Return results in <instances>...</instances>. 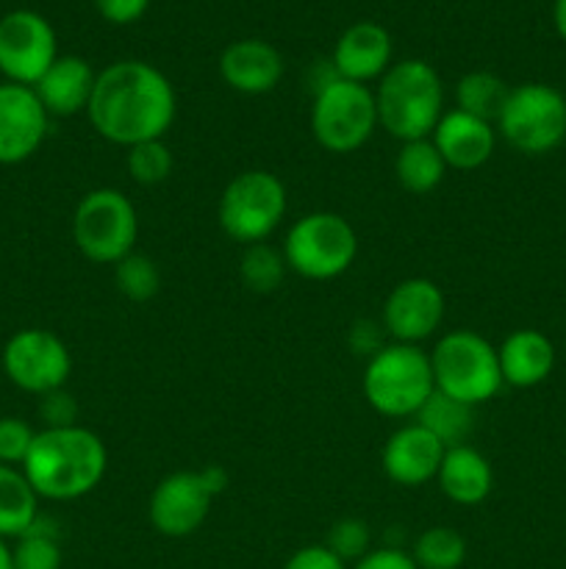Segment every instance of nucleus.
<instances>
[{"label":"nucleus","instance_id":"obj_36","mask_svg":"<svg viewBox=\"0 0 566 569\" xmlns=\"http://www.w3.org/2000/svg\"><path fill=\"white\" fill-rule=\"evenodd\" d=\"M283 569H350L338 559L336 553L325 548V545H309V548H300L297 553L289 556V561Z\"/></svg>","mask_w":566,"mask_h":569},{"label":"nucleus","instance_id":"obj_30","mask_svg":"<svg viewBox=\"0 0 566 569\" xmlns=\"http://www.w3.org/2000/svg\"><path fill=\"white\" fill-rule=\"evenodd\" d=\"M114 283L122 298L133 303H148L161 292V270L150 256L133 250L131 256L114 264Z\"/></svg>","mask_w":566,"mask_h":569},{"label":"nucleus","instance_id":"obj_31","mask_svg":"<svg viewBox=\"0 0 566 569\" xmlns=\"http://www.w3.org/2000/svg\"><path fill=\"white\" fill-rule=\"evenodd\" d=\"M125 167L128 176L139 183V187H159L172 176L175 167V156L166 139H150V142H139L125 148Z\"/></svg>","mask_w":566,"mask_h":569},{"label":"nucleus","instance_id":"obj_20","mask_svg":"<svg viewBox=\"0 0 566 569\" xmlns=\"http://www.w3.org/2000/svg\"><path fill=\"white\" fill-rule=\"evenodd\" d=\"M98 72L81 56H59L37 81L33 92L50 117H75L89 109Z\"/></svg>","mask_w":566,"mask_h":569},{"label":"nucleus","instance_id":"obj_9","mask_svg":"<svg viewBox=\"0 0 566 569\" xmlns=\"http://www.w3.org/2000/svg\"><path fill=\"white\" fill-rule=\"evenodd\" d=\"M377 128L375 92L366 83L333 76L316 87L311 106V131L327 153H355L372 139Z\"/></svg>","mask_w":566,"mask_h":569},{"label":"nucleus","instance_id":"obj_35","mask_svg":"<svg viewBox=\"0 0 566 569\" xmlns=\"http://www.w3.org/2000/svg\"><path fill=\"white\" fill-rule=\"evenodd\" d=\"M94 9L111 26H131L139 17H144L150 0H94Z\"/></svg>","mask_w":566,"mask_h":569},{"label":"nucleus","instance_id":"obj_32","mask_svg":"<svg viewBox=\"0 0 566 569\" xmlns=\"http://www.w3.org/2000/svg\"><path fill=\"white\" fill-rule=\"evenodd\" d=\"M325 548L331 553H336L344 565H355V561H361L372 550L370 526L364 520H358V517H344V520L331 526Z\"/></svg>","mask_w":566,"mask_h":569},{"label":"nucleus","instance_id":"obj_13","mask_svg":"<svg viewBox=\"0 0 566 569\" xmlns=\"http://www.w3.org/2000/svg\"><path fill=\"white\" fill-rule=\"evenodd\" d=\"M55 59L59 42L53 26L42 14L17 9L0 17V72L6 81L37 87Z\"/></svg>","mask_w":566,"mask_h":569},{"label":"nucleus","instance_id":"obj_15","mask_svg":"<svg viewBox=\"0 0 566 569\" xmlns=\"http://www.w3.org/2000/svg\"><path fill=\"white\" fill-rule=\"evenodd\" d=\"M50 114L33 87L0 83V164H22L42 148Z\"/></svg>","mask_w":566,"mask_h":569},{"label":"nucleus","instance_id":"obj_34","mask_svg":"<svg viewBox=\"0 0 566 569\" xmlns=\"http://www.w3.org/2000/svg\"><path fill=\"white\" fill-rule=\"evenodd\" d=\"M39 417L44 428H70L78 426V403L67 389H55L39 398Z\"/></svg>","mask_w":566,"mask_h":569},{"label":"nucleus","instance_id":"obj_24","mask_svg":"<svg viewBox=\"0 0 566 569\" xmlns=\"http://www.w3.org/2000/svg\"><path fill=\"white\" fill-rule=\"evenodd\" d=\"M447 164L438 156L436 144L431 139H414V142H400L394 156V176L400 187L411 194H427L444 181Z\"/></svg>","mask_w":566,"mask_h":569},{"label":"nucleus","instance_id":"obj_23","mask_svg":"<svg viewBox=\"0 0 566 569\" xmlns=\"http://www.w3.org/2000/svg\"><path fill=\"white\" fill-rule=\"evenodd\" d=\"M39 495L20 467L0 465V539H17L37 522Z\"/></svg>","mask_w":566,"mask_h":569},{"label":"nucleus","instance_id":"obj_2","mask_svg":"<svg viewBox=\"0 0 566 569\" xmlns=\"http://www.w3.org/2000/svg\"><path fill=\"white\" fill-rule=\"evenodd\" d=\"M20 470L39 498L64 503L87 498L103 483L109 450L98 433L83 426L42 428Z\"/></svg>","mask_w":566,"mask_h":569},{"label":"nucleus","instance_id":"obj_4","mask_svg":"<svg viewBox=\"0 0 566 569\" xmlns=\"http://www.w3.org/2000/svg\"><path fill=\"white\" fill-rule=\"evenodd\" d=\"M364 398L377 415L392 420H408L436 392L431 356L420 345L386 342L370 356L361 378Z\"/></svg>","mask_w":566,"mask_h":569},{"label":"nucleus","instance_id":"obj_21","mask_svg":"<svg viewBox=\"0 0 566 569\" xmlns=\"http://www.w3.org/2000/svg\"><path fill=\"white\" fill-rule=\"evenodd\" d=\"M503 383L516 389H533L549 378L555 367V345L536 328H519L508 333L497 348Z\"/></svg>","mask_w":566,"mask_h":569},{"label":"nucleus","instance_id":"obj_16","mask_svg":"<svg viewBox=\"0 0 566 569\" xmlns=\"http://www.w3.org/2000/svg\"><path fill=\"white\" fill-rule=\"evenodd\" d=\"M444 450L447 448L431 431H425L420 422H411V426L397 428L386 439L381 467L388 481L397 483V487L414 489L438 476Z\"/></svg>","mask_w":566,"mask_h":569},{"label":"nucleus","instance_id":"obj_5","mask_svg":"<svg viewBox=\"0 0 566 569\" xmlns=\"http://www.w3.org/2000/svg\"><path fill=\"white\" fill-rule=\"evenodd\" d=\"M431 370L436 392L466 406L488 403L503 389L497 348L472 328L449 331L433 345Z\"/></svg>","mask_w":566,"mask_h":569},{"label":"nucleus","instance_id":"obj_25","mask_svg":"<svg viewBox=\"0 0 566 569\" xmlns=\"http://www.w3.org/2000/svg\"><path fill=\"white\" fill-rule=\"evenodd\" d=\"M414 422H420L425 431H431L444 448H458L469 439L472 426H475V409L458 400L447 398L442 392H433L416 411Z\"/></svg>","mask_w":566,"mask_h":569},{"label":"nucleus","instance_id":"obj_10","mask_svg":"<svg viewBox=\"0 0 566 569\" xmlns=\"http://www.w3.org/2000/svg\"><path fill=\"white\" fill-rule=\"evenodd\" d=\"M494 128L519 153H553L566 139V98L549 83L511 87Z\"/></svg>","mask_w":566,"mask_h":569},{"label":"nucleus","instance_id":"obj_11","mask_svg":"<svg viewBox=\"0 0 566 569\" xmlns=\"http://www.w3.org/2000/svg\"><path fill=\"white\" fill-rule=\"evenodd\" d=\"M228 472L225 467L211 465L203 470L170 472L155 483L148 503L150 526L170 539L192 537L209 517L211 503L216 495L225 492Z\"/></svg>","mask_w":566,"mask_h":569},{"label":"nucleus","instance_id":"obj_22","mask_svg":"<svg viewBox=\"0 0 566 569\" xmlns=\"http://www.w3.org/2000/svg\"><path fill=\"white\" fill-rule=\"evenodd\" d=\"M436 481L444 498L453 503L481 506L494 489V470L481 450L472 445H458V448L444 450Z\"/></svg>","mask_w":566,"mask_h":569},{"label":"nucleus","instance_id":"obj_6","mask_svg":"<svg viewBox=\"0 0 566 569\" xmlns=\"http://www.w3.org/2000/svg\"><path fill=\"white\" fill-rule=\"evenodd\" d=\"M139 214L125 192L100 187L83 194L72 211V242L92 264H117L133 253Z\"/></svg>","mask_w":566,"mask_h":569},{"label":"nucleus","instance_id":"obj_26","mask_svg":"<svg viewBox=\"0 0 566 569\" xmlns=\"http://www.w3.org/2000/svg\"><path fill=\"white\" fill-rule=\"evenodd\" d=\"M455 109L464 114L477 117V120L497 122L499 111H503L505 100H508L511 87L499 76L488 70H472L458 78L455 83Z\"/></svg>","mask_w":566,"mask_h":569},{"label":"nucleus","instance_id":"obj_33","mask_svg":"<svg viewBox=\"0 0 566 569\" xmlns=\"http://www.w3.org/2000/svg\"><path fill=\"white\" fill-rule=\"evenodd\" d=\"M37 431L20 417H0V465L22 467L26 465Z\"/></svg>","mask_w":566,"mask_h":569},{"label":"nucleus","instance_id":"obj_17","mask_svg":"<svg viewBox=\"0 0 566 569\" xmlns=\"http://www.w3.org/2000/svg\"><path fill=\"white\" fill-rule=\"evenodd\" d=\"M394 42L392 33L377 22H355L347 31L338 37L336 48H333V72L344 81L366 83L381 81L386 70L392 67Z\"/></svg>","mask_w":566,"mask_h":569},{"label":"nucleus","instance_id":"obj_38","mask_svg":"<svg viewBox=\"0 0 566 569\" xmlns=\"http://www.w3.org/2000/svg\"><path fill=\"white\" fill-rule=\"evenodd\" d=\"M553 22H555V31H558V37L566 42V0H555Z\"/></svg>","mask_w":566,"mask_h":569},{"label":"nucleus","instance_id":"obj_19","mask_svg":"<svg viewBox=\"0 0 566 569\" xmlns=\"http://www.w3.org/2000/svg\"><path fill=\"white\" fill-rule=\"evenodd\" d=\"M286 64L275 44L264 39H239L220 56V76L233 92L266 94L281 83Z\"/></svg>","mask_w":566,"mask_h":569},{"label":"nucleus","instance_id":"obj_27","mask_svg":"<svg viewBox=\"0 0 566 569\" xmlns=\"http://www.w3.org/2000/svg\"><path fill=\"white\" fill-rule=\"evenodd\" d=\"M11 559H14V569H61L64 553H61L55 522L39 515L37 522L22 537H17Z\"/></svg>","mask_w":566,"mask_h":569},{"label":"nucleus","instance_id":"obj_1","mask_svg":"<svg viewBox=\"0 0 566 569\" xmlns=\"http://www.w3.org/2000/svg\"><path fill=\"white\" fill-rule=\"evenodd\" d=\"M87 114L94 131L111 144L131 148L164 139L178 114L175 87L148 61H114L98 72Z\"/></svg>","mask_w":566,"mask_h":569},{"label":"nucleus","instance_id":"obj_29","mask_svg":"<svg viewBox=\"0 0 566 569\" xmlns=\"http://www.w3.org/2000/svg\"><path fill=\"white\" fill-rule=\"evenodd\" d=\"M286 259L283 250L272 248L270 242L247 244L239 259V278L244 287L255 295H272L286 278Z\"/></svg>","mask_w":566,"mask_h":569},{"label":"nucleus","instance_id":"obj_12","mask_svg":"<svg viewBox=\"0 0 566 569\" xmlns=\"http://www.w3.org/2000/svg\"><path fill=\"white\" fill-rule=\"evenodd\" d=\"M3 372L17 389L42 398L64 389L72 372L70 348L48 328H22L6 342Z\"/></svg>","mask_w":566,"mask_h":569},{"label":"nucleus","instance_id":"obj_28","mask_svg":"<svg viewBox=\"0 0 566 569\" xmlns=\"http://www.w3.org/2000/svg\"><path fill=\"white\" fill-rule=\"evenodd\" d=\"M411 559L420 569H461L466 561V539L449 526L425 528L414 539Z\"/></svg>","mask_w":566,"mask_h":569},{"label":"nucleus","instance_id":"obj_14","mask_svg":"<svg viewBox=\"0 0 566 569\" xmlns=\"http://www.w3.org/2000/svg\"><path fill=\"white\" fill-rule=\"evenodd\" d=\"M444 292L431 278H405L383 300L381 328L392 342L420 345L444 322Z\"/></svg>","mask_w":566,"mask_h":569},{"label":"nucleus","instance_id":"obj_37","mask_svg":"<svg viewBox=\"0 0 566 569\" xmlns=\"http://www.w3.org/2000/svg\"><path fill=\"white\" fill-rule=\"evenodd\" d=\"M353 569H420L403 548H372Z\"/></svg>","mask_w":566,"mask_h":569},{"label":"nucleus","instance_id":"obj_18","mask_svg":"<svg viewBox=\"0 0 566 569\" xmlns=\"http://www.w3.org/2000/svg\"><path fill=\"white\" fill-rule=\"evenodd\" d=\"M431 142L436 144L438 156L444 159L447 170H477L486 164L497 148V128L486 120L464 114V111L453 109L444 111L438 120L436 131L431 133Z\"/></svg>","mask_w":566,"mask_h":569},{"label":"nucleus","instance_id":"obj_7","mask_svg":"<svg viewBox=\"0 0 566 569\" xmlns=\"http://www.w3.org/2000/svg\"><path fill=\"white\" fill-rule=\"evenodd\" d=\"M358 233L336 211H311L292 222L283 239V259L292 272L309 281H333L353 267Z\"/></svg>","mask_w":566,"mask_h":569},{"label":"nucleus","instance_id":"obj_39","mask_svg":"<svg viewBox=\"0 0 566 569\" xmlns=\"http://www.w3.org/2000/svg\"><path fill=\"white\" fill-rule=\"evenodd\" d=\"M0 569H14V559H11L9 539H0Z\"/></svg>","mask_w":566,"mask_h":569},{"label":"nucleus","instance_id":"obj_3","mask_svg":"<svg viewBox=\"0 0 566 569\" xmlns=\"http://www.w3.org/2000/svg\"><path fill=\"white\" fill-rule=\"evenodd\" d=\"M377 126L400 142L431 139L444 117V83L422 59L397 61L375 87Z\"/></svg>","mask_w":566,"mask_h":569},{"label":"nucleus","instance_id":"obj_8","mask_svg":"<svg viewBox=\"0 0 566 569\" xmlns=\"http://www.w3.org/2000/svg\"><path fill=\"white\" fill-rule=\"evenodd\" d=\"M286 187L270 170H244L222 189L216 220L228 239L247 244L266 242L286 217Z\"/></svg>","mask_w":566,"mask_h":569}]
</instances>
